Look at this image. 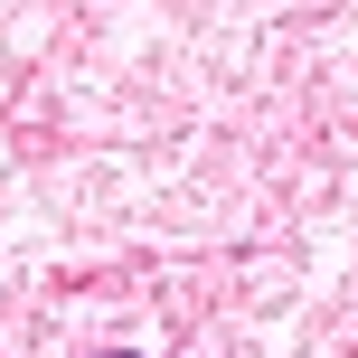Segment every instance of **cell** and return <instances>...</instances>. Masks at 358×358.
Masks as SVG:
<instances>
[{"instance_id": "1", "label": "cell", "mask_w": 358, "mask_h": 358, "mask_svg": "<svg viewBox=\"0 0 358 358\" xmlns=\"http://www.w3.org/2000/svg\"><path fill=\"white\" fill-rule=\"evenodd\" d=\"M113 358H132V349H113Z\"/></svg>"}]
</instances>
